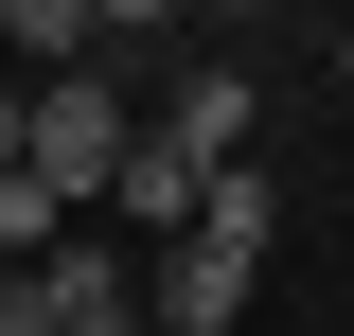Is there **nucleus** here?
<instances>
[{
	"mask_svg": "<svg viewBox=\"0 0 354 336\" xmlns=\"http://www.w3.org/2000/svg\"><path fill=\"white\" fill-rule=\"evenodd\" d=\"M248 283H266L248 248H195V230H177V248L142 265V319H160V336H230V319H248Z\"/></svg>",
	"mask_w": 354,
	"mask_h": 336,
	"instance_id": "nucleus-3",
	"label": "nucleus"
},
{
	"mask_svg": "<svg viewBox=\"0 0 354 336\" xmlns=\"http://www.w3.org/2000/svg\"><path fill=\"white\" fill-rule=\"evenodd\" d=\"M195 18H266V0H195Z\"/></svg>",
	"mask_w": 354,
	"mask_h": 336,
	"instance_id": "nucleus-11",
	"label": "nucleus"
},
{
	"mask_svg": "<svg viewBox=\"0 0 354 336\" xmlns=\"http://www.w3.org/2000/svg\"><path fill=\"white\" fill-rule=\"evenodd\" d=\"M195 248H248V265L283 248V195H266V160H230L213 195H195Z\"/></svg>",
	"mask_w": 354,
	"mask_h": 336,
	"instance_id": "nucleus-6",
	"label": "nucleus"
},
{
	"mask_svg": "<svg viewBox=\"0 0 354 336\" xmlns=\"http://www.w3.org/2000/svg\"><path fill=\"white\" fill-rule=\"evenodd\" d=\"M195 195H213V160H177L160 124H142V142H124V177H106V212H124L142 248H177V230H195Z\"/></svg>",
	"mask_w": 354,
	"mask_h": 336,
	"instance_id": "nucleus-4",
	"label": "nucleus"
},
{
	"mask_svg": "<svg viewBox=\"0 0 354 336\" xmlns=\"http://www.w3.org/2000/svg\"><path fill=\"white\" fill-rule=\"evenodd\" d=\"M337 88H354V18H337Z\"/></svg>",
	"mask_w": 354,
	"mask_h": 336,
	"instance_id": "nucleus-12",
	"label": "nucleus"
},
{
	"mask_svg": "<svg viewBox=\"0 0 354 336\" xmlns=\"http://www.w3.org/2000/svg\"><path fill=\"white\" fill-rule=\"evenodd\" d=\"M0 336H53V283H36V265H0Z\"/></svg>",
	"mask_w": 354,
	"mask_h": 336,
	"instance_id": "nucleus-9",
	"label": "nucleus"
},
{
	"mask_svg": "<svg viewBox=\"0 0 354 336\" xmlns=\"http://www.w3.org/2000/svg\"><path fill=\"white\" fill-rule=\"evenodd\" d=\"M124 142H142V106H124L106 71H36V88H18V177H53L71 212H106Z\"/></svg>",
	"mask_w": 354,
	"mask_h": 336,
	"instance_id": "nucleus-1",
	"label": "nucleus"
},
{
	"mask_svg": "<svg viewBox=\"0 0 354 336\" xmlns=\"http://www.w3.org/2000/svg\"><path fill=\"white\" fill-rule=\"evenodd\" d=\"M71 248V195H53V177H0V265H53Z\"/></svg>",
	"mask_w": 354,
	"mask_h": 336,
	"instance_id": "nucleus-7",
	"label": "nucleus"
},
{
	"mask_svg": "<svg viewBox=\"0 0 354 336\" xmlns=\"http://www.w3.org/2000/svg\"><path fill=\"white\" fill-rule=\"evenodd\" d=\"M0 53L18 71H106V18L88 0H0Z\"/></svg>",
	"mask_w": 354,
	"mask_h": 336,
	"instance_id": "nucleus-5",
	"label": "nucleus"
},
{
	"mask_svg": "<svg viewBox=\"0 0 354 336\" xmlns=\"http://www.w3.org/2000/svg\"><path fill=\"white\" fill-rule=\"evenodd\" d=\"M160 142H177V160H248V142H266V88H248V53H195V71H177L160 88Z\"/></svg>",
	"mask_w": 354,
	"mask_h": 336,
	"instance_id": "nucleus-2",
	"label": "nucleus"
},
{
	"mask_svg": "<svg viewBox=\"0 0 354 336\" xmlns=\"http://www.w3.org/2000/svg\"><path fill=\"white\" fill-rule=\"evenodd\" d=\"M0 177H18V71H0Z\"/></svg>",
	"mask_w": 354,
	"mask_h": 336,
	"instance_id": "nucleus-10",
	"label": "nucleus"
},
{
	"mask_svg": "<svg viewBox=\"0 0 354 336\" xmlns=\"http://www.w3.org/2000/svg\"><path fill=\"white\" fill-rule=\"evenodd\" d=\"M88 18H106V53H142V36H177L195 0H88Z\"/></svg>",
	"mask_w": 354,
	"mask_h": 336,
	"instance_id": "nucleus-8",
	"label": "nucleus"
}]
</instances>
